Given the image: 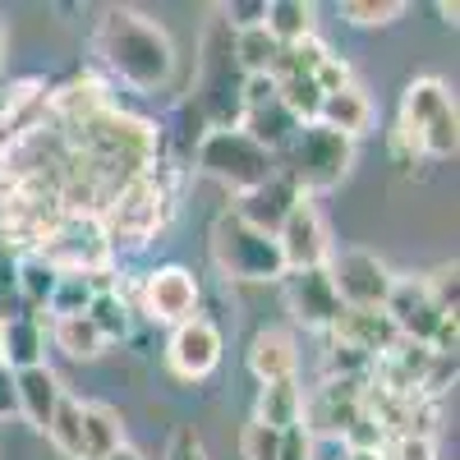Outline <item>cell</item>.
I'll use <instances>...</instances> for the list:
<instances>
[{"label": "cell", "instance_id": "cell-1", "mask_svg": "<svg viewBox=\"0 0 460 460\" xmlns=\"http://www.w3.org/2000/svg\"><path fill=\"white\" fill-rule=\"evenodd\" d=\"M93 51L125 88L147 93V97L166 93L175 84V69H180L171 32L134 5L102 10V19L93 28Z\"/></svg>", "mask_w": 460, "mask_h": 460}, {"label": "cell", "instance_id": "cell-2", "mask_svg": "<svg viewBox=\"0 0 460 460\" xmlns=\"http://www.w3.org/2000/svg\"><path fill=\"white\" fill-rule=\"evenodd\" d=\"M456 97L442 79L424 74V79H410L401 93V115H396V129H392V157L401 166H414L419 157L429 162H447L456 157Z\"/></svg>", "mask_w": 460, "mask_h": 460}, {"label": "cell", "instance_id": "cell-3", "mask_svg": "<svg viewBox=\"0 0 460 460\" xmlns=\"http://www.w3.org/2000/svg\"><path fill=\"white\" fill-rule=\"evenodd\" d=\"M175 199H180V180L166 171V162H152L138 180H129L120 194L106 203V212L97 217L111 253L120 249V244H134V249L147 244L171 221Z\"/></svg>", "mask_w": 460, "mask_h": 460}, {"label": "cell", "instance_id": "cell-4", "mask_svg": "<svg viewBox=\"0 0 460 460\" xmlns=\"http://www.w3.org/2000/svg\"><path fill=\"white\" fill-rule=\"evenodd\" d=\"M350 166H355V143L345 134H336V129H327V125H318V120L299 125L290 147L277 157V171L290 175V184L304 199L336 189L345 175H350Z\"/></svg>", "mask_w": 460, "mask_h": 460}, {"label": "cell", "instance_id": "cell-5", "mask_svg": "<svg viewBox=\"0 0 460 460\" xmlns=\"http://www.w3.org/2000/svg\"><path fill=\"white\" fill-rule=\"evenodd\" d=\"M208 249H212L217 272L230 277V281H281L286 277V262H281L277 240L262 235V230H253L249 221H240L235 208L217 212Z\"/></svg>", "mask_w": 460, "mask_h": 460}, {"label": "cell", "instance_id": "cell-6", "mask_svg": "<svg viewBox=\"0 0 460 460\" xmlns=\"http://www.w3.org/2000/svg\"><path fill=\"white\" fill-rule=\"evenodd\" d=\"M194 162L208 180L226 184L230 194H249V189L267 184L277 175V157L272 152H262L249 134L240 129H208L199 143H194Z\"/></svg>", "mask_w": 460, "mask_h": 460}, {"label": "cell", "instance_id": "cell-7", "mask_svg": "<svg viewBox=\"0 0 460 460\" xmlns=\"http://www.w3.org/2000/svg\"><path fill=\"white\" fill-rule=\"evenodd\" d=\"M32 253L47 258L56 272H102V267H111V244L97 217H60Z\"/></svg>", "mask_w": 460, "mask_h": 460}, {"label": "cell", "instance_id": "cell-8", "mask_svg": "<svg viewBox=\"0 0 460 460\" xmlns=\"http://www.w3.org/2000/svg\"><path fill=\"white\" fill-rule=\"evenodd\" d=\"M364 387L368 377H323L318 387L304 396V419L299 429L309 433L314 442L327 438V442H341L345 429L364 414Z\"/></svg>", "mask_w": 460, "mask_h": 460}, {"label": "cell", "instance_id": "cell-9", "mask_svg": "<svg viewBox=\"0 0 460 460\" xmlns=\"http://www.w3.org/2000/svg\"><path fill=\"white\" fill-rule=\"evenodd\" d=\"M327 277H332L345 309H382L387 295H392V286H396L392 267L382 262L377 253H368V249H332Z\"/></svg>", "mask_w": 460, "mask_h": 460}, {"label": "cell", "instance_id": "cell-10", "mask_svg": "<svg viewBox=\"0 0 460 460\" xmlns=\"http://www.w3.org/2000/svg\"><path fill=\"white\" fill-rule=\"evenodd\" d=\"M221 350H226L221 327H217L212 318L194 314L189 323L171 327V341H166V368H171L180 382H203V377L217 373Z\"/></svg>", "mask_w": 460, "mask_h": 460}, {"label": "cell", "instance_id": "cell-11", "mask_svg": "<svg viewBox=\"0 0 460 460\" xmlns=\"http://www.w3.org/2000/svg\"><path fill=\"white\" fill-rule=\"evenodd\" d=\"M199 299H203L199 277L189 272V267H180V262H166V267H157V272L143 277V299H138V309H143L152 323L180 327V323H189V318L199 314Z\"/></svg>", "mask_w": 460, "mask_h": 460}, {"label": "cell", "instance_id": "cell-12", "mask_svg": "<svg viewBox=\"0 0 460 460\" xmlns=\"http://www.w3.org/2000/svg\"><path fill=\"white\" fill-rule=\"evenodd\" d=\"M286 309L295 314V323L304 332H332L336 318L345 314V304L327 277V267H309V272H286Z\"/></svg>", "mask_w": 460, "mask_h": 460}, {"label": "cell", "instance_id": "cell-13", "mask_svg": "<svg viewBox=\"0 0 460 460\" xmlns=\"http://www.w3.org/2000/svg\"><path fill=\"white\" fill-rule=\"evenodd\" d=\"M277 249L286 272H309V267H327L332 258V235H327V221L314 208V199H304L277 230Z\"/></svg>", "mask_w": 460, "mask_h": 460}, {"label": "cell", "instance_id": "cell-14", "mask_svg": "<svg viewBox=\"0 0 460 460\" xmlns=\"http://www.w3.org/2000/svg\"><path fill=\"white\" fill-rule=\"evenodd\" d=\"M382 314L392 318V327L401 332V341H419V345H429L438 336V327L451 318V314H442L438 304H433L424 277H396L387 304H382Z\"/></svg>", "mask_w": 460, "mask_h": 460}, {"label": "cell", "instance_id": "cell-15", "mask_svg": "<svg viewBox=\"0 0 460 460\" xmlns=\"http://www.w3.org/2000/svg\"><path fill=\"white\" fill-rule=\"evenodd\" d=\"M299 203H304V194L290 184V175H281V171H277L267 184H258V189H249V194H240L235 217H240V221H249L253 230H262V235H272V240H277L281 221H286Z\"/></svg>", "mask_w": 460, "mask_h": 460}, {"label": "cell", "instance_id": "cell-16", "mask_svg": "<svg viewBox=\"0 0 460 460\" xmlns=\"http://www.w3.org/2000/svg\"><path fill=\"white\" fill-rule=\"evenodd\" d=\"M327 336H332L336 345H350V350H359L364 359L387 355L392 345L401 341V332L392 327V318L382 314V309H345Z\"/></svg>", "mask_w": 460, "mask_h": 460}, {"label": "cell", "instance_id": "cell-17", "mask_svg": "<svg viewBox=\"0 0 460 460\" xmlns=\"http://www.w3.org/2000/svg\"><path fill=\"white\" fill-rule=\"evenodd\" d=\"M244 364H249V373L258 377V387L295 377V368H299L295 336H290L286 327H262V332H253L249 350H244Z\"/></svg>", "mask_w": 460, "mask_h": 460}, {"label": "cell", "instance_id": "cell-18", "mask_svg": "<svg viewBox=\"0 0 460 460\" xmlns=\"http://www.w3.org/2000/svg\"><path fill=\"white\" fill-rule=\"evenodd\" d=\"M42 350H47V332H42V318L37 314H5L0 318V364L10 373L37 368L42 364Z\"/></svg>", "mask_w": 460, "mask_h": 460}, {"label": "cell", "instance_id": "cell-19", "mask_svg": "<svg viewBox=\"0 0 460 460\" xmlns=\"http://www.w3.org/2000/svg\"><path fill=\"white\" fill-rule=\"evenodd\" d=\"M14 396H19V414L28 419L37 433H47V424H51V414H56L65 387H60V377L47 364H37V368L14 373Z\"/></svg>", "mask_w": 460, "mask_h": 460}, {"label": "cell", "instance_id": "cell-20", "mask_svg": "<svg viewBox=\"0 0 460 460\" xmlns=\"http://www.w3.org/2000/svg\"><path fill=\"white\" fill-rule=\"evenodd\" d=\"M318 125H327V129H336V134H345V138H364L368 129H373V102H368V93L359 88V84H350V88H341V93H327L323 97V106H318Z\"/></svg>", "mask_w": 460, "mask_h": 460}, {"label": "cell", "instance_id": "cell-21", "mask_svg": "<svg viewBox=\"0 0 460 460\" xmlns=\"http://www.w3.org/2000/svg\"><path fill=\"white\" fill-rule=\"evenodd\" d=\"M235 129H240V134H249L262 152H272V157H281V152L290 147V138L299 134V120H295V115L281 106V97H277V102H267V106L244 111Z\"/></svg>", "mask_w": 460, "mask_h": 460}, {"label": "cell", "instance_id": "cell-22", "mask_svg": "<svg viewBox=\"0 0 460 460\" xmlns=\"http://www.w3.org/2000/svg\"><path fill=\"white\" fill-rule=\"evenodd\" d=\"M304 419V387L295 377L286 382H267L258 387V401H253V424L272 429V433H286V429H299Z\"/></svg>", "mask_w": 460, "mask_h": 460}, {"label": "cell", "instance_id": "cell-23", "mask_svg": "<svg viewBox=\"0 0 460 460\" xmlns=\"http://www.w3.org/2000/svg\"><path fill=\"white\" fill-rule=\"evenodd\" d=\"M79 419H84V460H102V456L125 447V419L115 405L79 401Z\"/></svg>", "mask_w": 460, "mask_h": 460}, {"label": "cell", "instance_id": "cell-24", "mask_svg": "<svg viewBox=\"0 0 460 460\" xmlns=\"http://www.w3.org/2000/svg\"><path fill=\"white\" fill-rule=\"evenodd\" d=\"M230 56H235L240 74H277L281 65V42L267 28H249V32H230Z\"/></svg>", "mask_w": 460, "mask_h": 460}, {"label": "cell", "instance_id": "cell-25", "mask_svg": "<svg viewBox=\"0 0 460 460\" xmlns=\"http://www.w3.org/2000/svg\"><path fill=\"white\" fill-rule=\"evenodd\" d=\"M314 19H318V10L309 0H267V23L262 28L272 32L281 47H295L304 37H314Z\"/></svg>", "mask_w": 460, "mask_h": 460}, {"label": "cell", "instance_id": "cell-26", "mask_svg": "<svg viewBox=\"0 0 460 460\" xmlns=\"http://www.w3.org/2000/svg\"><path fill=\"white\" fill-rule=\"evenodd\" d=\"M84 318H88V323L97 327V336L111 345V341H125V336L134 332V304L120 295V286H115V290L93 295V304H88Z\"/></svg>", "mask_w": 460, "mask_h": 460}, {"label": "cell", "instance_id": "cell-27", "mask_svg": "<svg viewBox=\"0 0 460 460\" xmlns=\"http://www.w3.org/2000/svg\"><path fill=\"white\" fill-rule=\"evenodd\" d=\"M56 281H60V272H56L47 258H37V253L19 258V267H14V290H19V299H23V314L47 309Z\"/></svg>", "mask_w": 460, "mask_h": 460}, {"label": "cell", "instance_id": "cell-28", "mask_svg": "<svg viewBox=\"0 0 460 460\" xmlns=\"http://www.w3.org/2000/svg\"><path fill=\"white\" fill-rule=\"evenodd\" d=\"M51 341H56V350H65L69 359H97V355L106 350V341L97 336V327H93L84 314L51 318Z\"/></svg>", "mask_w": 460, "mask_h": 460}, {"label": "cell", "instance_id": "cell-29", "mask_svg": "<svg viewBox=\"0 0 460 460\" xmlns=\"http://www.w3.org/2000/svg\"><path fill=\"white\" fill-rule=\"evenodd\" d=\"M47 438L65 460H84V419H79V401L74 396H60L51 424H47Z\"/></svg>", "mask_w": 460, "mask_h": 460}, {"label": "cell", "instance_id": "cell-30", "mask_svg": "<svg viewBox=\"0 0 460 460\" xmlns=\"http://www.w3.org/2000/svg\"><path fill=\"white\" fill-rule=\"evenodd\" d=\"M93 281L84 277V272H60V281H56V290H51V299H47V309L56 314V318H74V314H88V304H93Z\"/></svg>", "mask_w": 460, "mask_h": 460}, {"label": "cell", "instance_id": "cell-31", "mask_svg": "<svg viewBox=\"0 0 460 460\" xmlns=\"http://www.w3.org/2000/svg\"><path fill=\"white\" fill-rule=\"evenodd\" d=\"M405 14L401 0H341V19L355 28H387Z\"/></svg>", "mask_w": 460, "mask_h": 460}, {"label": "cell", "instance_id": "cell-32", "mask_svg": "<svg viewBox=\"0 0 460 460\" xmlns=\"http://www.w3.org/2000/svg\"><path fill=\"white\" fill-rule=\"evenodd\" d=\"M387 442H392V438H387V429H382L373 414H359L355 424L345 429V438H341V447H345V451H387Z\"/></svg>", "mask_w": 460, "mask_h": 460}, {"label": "cell", "instance_id": "cell-33", "mask_svg": "<svg viewBox=\"0 0 460 460\" xmlns=\"http://www.w3.org/2000/svg\"><path fill=\"white\" fill-rule=\"evenodd\" d=\"M217 14L230 32H249V28L267 23V0H230V5H221Z\"/></svg>", "mask_w": 460, "mask_h": 460}, {"label": "cell", "instance_id": "cell-34", "mask_svg": "<svg viewBox=\"0 0 460 460\" xmlns=\"http://www.w3.org/2000/svg\"><path fill=\"white\" fill-rule=\"evenodd\" d=\"M327 373L323 377H368V368H373V359H364L359 350H350V345H327Z\"/></svg>", "mask_w": 460, "mask_h": 460}, {"label": "cell", "instance_id": "cell-35", "mask_svg": "<svg viewBox=\"0 0 460 460\" xmlns=\"http://www.w3.org/2000/svg\"><path fill=\"white\" fill-rule=\"evenodd\" d=\"M277 447H281V433H272V429H262V424H244V433H240V456L244 460H277Z\"/></svg>", "mask_w": 460, "mask_h": 460}, {"label": "cell", "instance_id": "cell-36", "mask_svg": "<svg viewBox=\"0 0 460 460\" xmlns=\"http://www.w3.org/2000/svg\"><path fill=\"white\" fill-rule=\"evenodd\" d=\"M424 286H429V295H433L438 309L456 318V262H442L438 272H429V277H424Z\"/></svg>", "mask_w": 460, "mask_h": 460}, {"label": "cell", "instance_id": "cell-37", "mask_svg": "<svg viewBox=\"0 0 460 460\" xmlns=\"http://www.w3.org/2000/svg\"><path fill=\"white\" fill-rule=\"evenodd\" d=\"M314 84H318V93L327 97V93H341V88H350L355 84V74H350V65H345L341 56H327L318 69H314Z\"/></svg>", "mask_w": 460, "mask_h": 460}, {"label": "cell", "instance_id": "cell-38", "mask_svg": "<svg viewBox=\"0 0 460 460\" xmlns=\"http://www.w3.org/2000/svg\"><path fill=\"white\" fill-rule=\"evenodd\" d=\"M387 460H438V438H392Z\"/></svg>", "mask_w": 460, "mask_h": 460}, {"label": "cell", "instance_id": "cell-39", "mask_svg": "<svg viewBox=\"0 0 460 460\" xmlns=\"http://www.w3.org/2000/svg\"><path fill=\"white\" fill-rule=\"evenodd\" d=\"M162 460H208V447H203V438L189 429V424H180V429L171 433V447H166Z\"/></svg>", "mask_w": 460, "mask_h": 460}, {"label": "cell", "instance_id": "cell-40", "mask_svg": "<svg viewBox=\"0 0 460 460\" xmlns=\"http://www.w3.org/2000/svg\"><path fill=\"white\" fill-rule=\"evenodd\" d=\"M318 442L304 433V429H286L281 433V447H277V460H314Z\"/></svg>", "mask_w": 460, "mask_h": 460}, {"label": "cell", "instance_id": "cell-41", "mask_svg": "<svg viewBox=\"0 0 460 460\" xmlns=\"http://www.w3.org/2000/svg\"><path fill=\"white\" fill-rule=\"evenodd\" d=\"M19 414V396H14V373L0 368V419Z\"/></svg>", "mask_w": 460, "mask_h": 460}, {"label": "cell", "instance_id": "cell-42", "mask_svg": "<svg viewBox=\"0 0 460 460\" xmlns=\"http://www.w3.org/2000/svg\"><path fill=\"white\" fill-rule=\"evenodd\" d=\"M14 267H19V258H14L5 244H0V295L14 290Z\"/></svg>", "mask_w": 460, "mask_h": 460}, {"label": "cell", "instance_id": "cell-43", "mask_svg": "<svg viewBox=\"0 0 460 460\" xmlns=\"http://www.w3.org/2000/svg\"><path fill=\"white\" fill-rule=\"evenodd\" d=\"M438 14H442V23H451V28H456V14H460V5H456V0H442V5H438Z\"/></svg>", "mask_w": 460, "mask_h": 460}, {"label": "cell", "instance_id": "cell-44", "mask_svg": "<svg viewBox=\"0 0 460 460\" xmlns=\"http://www.w3.org/2000/svg\"><path fill=\"white\" fill-rule=\"evenodd\" d=\"M102 460H143V456H138V451H134V447L125 442L120 451H111V456H102Z\"/></svg>", "mask_w": 460, "mask_h": 460}, {"label": "cell", "instance_id": "cell-45", "mask_svg": "<svg viewBox=\"0 0 460 460\" xmlns=\"http://www.w3.org/2000/svg\"><path fill=\"white\" fill-rule=\"evenodd\" d=\"M0 60H5V28H0Z\"/></svg>", "mask_w": 460, "mask_h": 460}]
</instances>
